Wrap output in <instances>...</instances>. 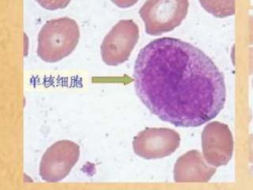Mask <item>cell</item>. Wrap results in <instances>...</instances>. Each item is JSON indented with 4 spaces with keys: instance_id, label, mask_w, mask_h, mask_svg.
<instances>
[{
    "instance_id": "obj_1",
    "label": "cell",
    "mask_w": 253,
    "mask_h": 190,
    "mask_svg": "<svg viewBox=\"0 0 253 190\" xmlns=\"http://www.w3.org/2000/svg\"><path fill=\"white\" fill-rule=\"evenodd\" d=\"M134 84L153 114L181 128L211 121L226 101L225 78L214 62L177 38H158L142 48L134 63Z\"/></svg>"
},
{
    "instance_id": "obj_2",
    "label": "cell",
    "mask_w": 253,
    "mask_h": 190,
    "mask_svg": "<svg viewBox=\"0 0 253 190\" xmlns=\"http://www.w3.org/2000/svg\"><path fill=\"white\" fill-rule=\"evenodd\" d=\"M80 38L79 25L68 17L47 21L38 34V55L47 63L67 57L77 47Z\"/></svg>"
},
{
    "instance_id": "obj_3",
    "label": "cell",
    "mask_w": 253,
    "mask_h": 190,
    "mask_svg": "<svg viewBox=\"0 0 253 190\" xmlns=\"http://www.w3.org/2000/svg\"><path fill=\"white\" fill-rule=\"evenodd\" d=\"M188 0H146L139 10L146 34L160 36L172 31L185 19Z\"/></svg>"
},
{
    "instance_id": "obj_4",
    "label": "cell",
    "mask_w": 253,
    "mask_h": 190,
    "mask_svg": "<svg viewBox=\"0 0 253 190\" xmlns=\"http://www.w3.org/2000/svg\"><path fill=\"white\" fill-rule=\"evenodd\" d=\"M138 26L133 20H121L105 36L101 46V58L109 66L126 62L138 43Z\"/></svg>"
},
{
    "instance_id": "obj_5",
    "label": "cell",
    "mask_w": 253,
    "mask_h": 190,
    "mask_svg": "<svg viewBox=\"0 0 253 190\" xmlns=\"http://www.w3.org/2000/svg\"><path fill=\"white\" fill-rule=\"evenodd\" d=\"M80 156V146L70 141H60L47 149L40 163L39 174L46 182H60L70 174Z\"/></svg>"
},
{
    "instance_id": "obj_6",
    "label": "cell",
    "mask_w": 253,
    "mask_h": 190,
    "mask_svg": "<svg viewBox=\"0 0 253 190\" xmlns=\"http://www.w3.org/2000/svg\"><path fill=\"white\" fill-rule=\"evenodd\" d=\"M180 143L179 133L166 128H146L133 140L134 152L145 159H158L169 156Z\"/></svg>"
},
{
    "instance_id": "obj_7",
    "label": "cell",
    "mask_w": 253,
    "mask_h": 190,
    "mask_svg": "<svg viewBox=\"0 0 253 190\" xmlns=\"http://www.w3.org/2000/svg\"><path fill=\"white\" fill-rule=\"evenodd\" d=\"M203 155L210 165L214 167L225 166L233 154V137L229 126L223 123L213 121L202 132Z\"/></svg>"
},
{
    "instance_id": "obj_8",
    "label": "cell",
    "mask_w": 253,
    "mask_h": 190,
    "mask_svg": "<svg viewBox=\"0 0 253 190\" xmlns=\"http://www.w3.org/2000/svg\"><path fill=\"white\" fill-rule=\"evenodd\" d=\"M216 167L210 165L197 150H189L179 157L173 169L176 182H209L215 174Z\"/></svg>"
},
{
    "instance_id": "obj_9",
    "label": "cell",
    "mask_w": 253,
    "mask_h": 190,
    "mask_svg": "<svg viewBox=\"0 0 253 190\" xmlns=\"http://www.w3.org/2000/svg\"><path fill=\"white\" fill-rule=\"evenodd\" d=\"M207 11L217 18H223L235 14V0H200Z\"/></svg>"
}]
</instances>
